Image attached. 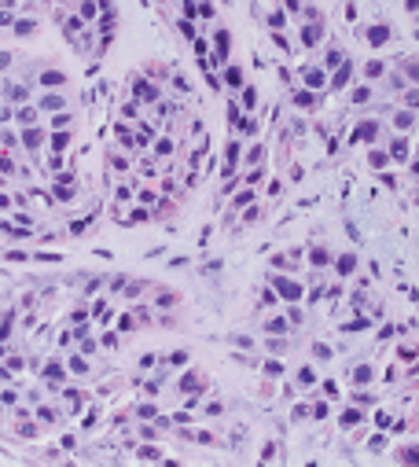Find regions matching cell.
Returning <instances> with one entry per match:
<instances>
[{"mask_svg":"<svg viewBox=\"0 0 419 467\" xmlns=\"http://www.w3.org/2000/svg\"><path fill=\"white\" fill-rule=\"evenodd\" d=\"M272 287H276V291L283 294L287 302H298V298H302V284H298V280H287V276H272Z\"/></svg>","mask_w":419,"mask_h":467,"instance_id":"6da1fadb","label":"cell"},{"mask_svg":"<svg viewBox=\"0 0 419 467\" xmlns=\"http://www.w3.org/2000/svg\"><path fill=\"white\" fill-rule=\"evenodd\" d=\"M375 133H379L375 122H364V126L353 129V144H368V140H375Z\"/></svg>","mask_w":419,"mask_h":467,"instance_id":"7a4b0ae2","label":"cell"},{"mask_svg":"<svg viewBox=\"0 0 419 467\" xmlns=\"http://www.w3.org/2000/svg\"><path fill=\"white\" fill-rule=\"evenodd\" d=\"M41 85H44V89H63V85H67V74H59V70H44V74H41Z\"/></svg>","mask_w":419,"mask_h":467,"instance_id":"3957f363","label":"cell"},{"mask_svg":"<svg viewBox=\"0 0 419 467\" xmlns=\"http://www.w3.org/2000/svg\"><path fill=\"white\" fill-rule=\"evenodd\" d=\"M349 74H353V63H342V67L335 70V77H331V89H342V85L349 81Z\"/></svg>","mask_w":419,"mask_h":467,"instance_id":"277c9868","label":"cell"},{"mask_svg":"<svg viewBox=\"0 0 419 467\" xmlns=\"http://www.w3.org/2000/svg\"><path fill=\"white\" fill-rule=\"evenodd\" d=\"M41 140H44V133H41V129H26V133H22V144H26L30 151H37V147H41Z\"/></svg>","mask_w":419,"mask_h":467,"instance_id":"5b68a950","label":"cell"},{"mask_svg":"<svg viewBox=\"0 0 419 467\" xmlns=\"http://www.w3.org/2000/svg\"><path fill=\"white\" fill-rule=\"evenodd\" d=\"M320 37H324V26H320V22H313V26H305V30H302V41H305V44H316Z\"/></svg>","mask_w":419,"mask_h":467,"instance_id":"8992f818","label":"cell"},{"mask_svg":"<svg viewBox=\"0 0 419 467\" xmlns=\"http://www.w3.org/2000/svg\"><path fill=\"white\" fill-rule=\"evenodd\" d=\"M368 41L379 48V44H386V41H390V30H386V26H371V30H368Z\"/></svg>","mask_w":419,"mask_h":467,"instance_id":"52a82bcc","label":"cell"},{"mask_svg":"<svg viewBox=\"0 0 419 467\" xmlns=\"http://www.w3.org/2000/svg\"><path fill=\"white\" fill-rule=\"evenodd\" d=\"M305 85H309V89H324L327 74H324V70H305Z\"/></svg>","mask_w":419,"mask_h":467,"instance_id":"ba28073f","label":"cell"},{"mask_svg":"<svg viewBox=\"0 0 419 467\" xmlns=\"http://www.w3.org/2000/svg\"><path fill=\"white\" fill-rule=\"evenodd\" d=\"M327 261H331V254H327L324 247H313V254H309V265H313V269H324Z\"/></svg>","mask_w":419,"mask_h":467,"instance_id":"9c48e42d","label":"cell"},{"mask_svg":"<svg viewBox=\"0 0 419 467\" xmlns=\"http://www.w3.org/2000/svg\"><path fill=\"white\" fill-rule=\"evenodd\" d=\"M338 276H349L353 272V269H357V258H353V254H342V258H338Z\"/></svg>","mask_w":419,"mask_h":467,"instance_id":"30bf717a","label":"cell"},{"mask_svg":"<svg viewBox=\"0 0 419 467\" xmlns=\"http://www.w3.org/2000/svg\"><path fill=\"white\" fill-rule=\"evenodd\" d=\"M136 96H140V100H158V89L147 85V81H136Z\"/></svg>","mask_w":419,"mask_h":467,"instance_id":"8fae6325","label":"cell"},{"mask_svg":"<svg viewBox=\"0 0 419 467\" xmlns=\"http://www.w3.org/2000/svg\"><path fill=\"white\" fill-rule=\"evenodd\" d=\"M353 383H357V386L371 383V368L368 364H357V368H353Z\"/></svg>","mask_w":419,"mask_h":467,"instance_id":"7c38bea8","label":"cell"},{"mask_svg":"<svg viewBox=\"0 0 419 467\" xmlns=\"http://www.w3.org/2000/svg\"><path fill=\"white\" fill-rule=\"evenodd\" d=\"M11 26H15V34H18V37H30V34L37 30V22H30V18H15Z\"/></svg>","mask_w":419,"mask_h":467,"instance_id":"4fadbf2b","label":"cell"},{"mask_svg":"<svg viewBox=\"0 0 419 467\" xmlns=\"http://www.w3.org/2000/svg\"><path fill=\"white\" fill-rule=\"evenodd\" d=\"M67 144H70V133H67V129L52 136V151H55V155H63V151H67Z\"/></svg>","mask_w":419,"mask_h":467,"instance_id":"5bb4252c","label":"cell"},{"mask_svg":"<svg viewBox=\"0 0 419 467\" xmlns=\"http://www.w3.org/2000/svg\"><path fill=\"white\" fill-rule=\"evenodd\" d=\"M390 155H394V159H408V140H404V136H397L394 147H390Z\"/></svg>","mask_w":419,"mask_h":467,"instance_id":"9a60e30c","label":"cell"},{"mask_svg":"<svg viewBox=\"0 0 419 467\" xmlns=\"http://www.w3.org/2000/svg\"><path fill=\"white\" fill-rule=\"evenodd\" d=\"M18 122H22V126H34V122H37V107H18Z\"/></svg>","mask_w":419,"mask_h":467,"instance_id":"2e32d148","label":"cell"},{"mask_svg":"<svg viewBox=\"0 0 419 467\" xmlns=\"http://www.w3.org/2000/svg\"><path fill=\"white\" fill-rule=\"evenodd\" d=\"M225 81L232 85V89H239V85H243V70H239V67H228V70H225Z\"/></svg>","mask_w":419,"mask_h":467,"instance_id":"e0dca14e","label":"cell"},{"mask_svg":"<svg viewBox=\"0 0 419 467\" xmlns=\"http://www.w3.org/2000/svg\"><path fill=\"white\" fill-rule=\"evenodd\" d=\"M265 327H268V331H272V335H283L287 327H291V320H283V317H272V320H268Z\"/></svg>","mask_w":419,"mask_h":467,"instance_id":"ac0fdd59","label":"cell"},{"mask_svg":"<svg viewBox=\"0 0 419 467\" xmlns=\"http://www.w3.org/2000/svg\"><path fill=\"white\" fill-rule=\"evenodd\" d=\"M225 59H228V34L221 30L217 34V63H225Z\"/></svg>","mask_w":419,"mask_h":467,"instance_id":"d6986e66","label":"cell"},{"mask_svg":"<svg viewBox=\"0 0 419 467\" xmlns=\"http://www.w3.org/2000/svg\"><path fill=\"white\" fill-rule=\"evenodd\" d=\"M4 96H8L11 103H22V100H26V89H22V85H8V92H4Z\"/></svg>","mask_w":419,"mask_h":467,"instance_id":"ffe728a7","label":"cell"},{"mask_svg":"<svg viewBox=\"0 0 419 467\" xmlns=\"http://www.w3.org/2000/svg\"><path fill=\"white\" fill-rule=\"evenodd\" d=\"M412 122H416V114H412V110H401V114L394 118V126H397V129H412Z\"/></svg>","mask_w":419,"mask_h":467,"instance_id":"44dd1931","label":"cell"},{"mask_svg":"<svg viewBox=\"0 0 419 467\" xmlns=\"http://www.w3.org/2000/svg\"><path fill=\"white\" fill-rule=\"evenodd\" d=\"M324 67L331 70V67H342V52L338 48H327V59H324Z\"/></svg>","mask_w":419,"mask_h":467,"instance_id":"7402d4cb","label":"cell"},{"mask_svg":"<svg viewBox=\"0 0 419 467\" xmlns=\"http://www.w3.org/2000/svg\"><path fill=\"white\" fill-rule=\"evenodd\" d=\"M44 379H48V383H59V379H63V368H59L55 360H52V364L44 368Z\"/></svg>","mask_w":419,"mask_h":467,"instance_id":"603a6c76","label":"cell"},{"mask_svg":"<svg viewBox=\"0 0 419 467\" xmlns=\"http://www.w3.org/2000/svg\"><path fill=\"white\" fill-rule=\"evenodd\" d=\"M180 390H199V376H195V372H188V376L180 379Z\"/></svg>","mask_w":419,"mask_h":467,"instance_id":"cb8c5ba5","label":"cell"},{"mask_svg":"<svg viewBox=\"0 0 419 467\" xmlns=\"http://www.w3.org/2000/svg\"><path fill=\"white\" fill-rule=\"evenodd\" d=\"M298 383H302V386H313V383H316V376H313V368H302V372H298Z\"/></svg>","mask_w":419,"mask_h":467,"instance_id":"d4e9b609","label":"cell"},{"mask_svg":"<svg viewBox=\"0 0 419 467\" xmlns=\"http://www.w3.org/2000/svg\"><path fill=\"white\" fill-rule=\"evenodd\" d=\"M353 423H361V412H357V409L342 412V427H353Z\"/></svg>","mask_w":419,"mask_h":467,"instance_id":"484cf974","label":"cell"},{"mask_svg":"<svg viewBox=\"0 0 419 467\" xmlns=\"http://www.w3.org/2000/svg\"><path fill=\"white\" fill-rule=\"evenodd\" d=\"M41 107H48V110H63V100H59V96H44Z\"/></svg>","mask_w":419,"mask_h":467,"instance_id":"4316f807","label":"cell"},{"mask_svg":"<svg viewBox=\"0 0 419 467\" xmlns=\"http://www.w3.org/2000/svg\"><path fill=\"white\" fill-rule=\"evenodd\" d=\"M294 103H298V107H309V103H313V92H294Z\"/></svg>","mask_w":419,"mask_h":467,"instance_id":"83f0119b","label":"cell"},{"mask_svg":"<svg viewBox=\"0 0 419 467\" xmlns=\"http://www.w3.org/2000/svg\"><path fill=\"white\" fill-rule=\"evenodd\" d=\"M371 100V89H357L353 92V103H368Z\"/></svg>","mask_w":419,"mask_h":467,"instance_id":"f1b7e54d","label":"cell"},{"mask_svg":"<svg viewBox=\"0 0 419 467\" xmlns=\"http://www.w3.org/2000/svg\"><path fill=\"white\" fill-rule=\"evenodd\" d=\"M368 162H371V166H386V151H371Z\"/></svg>","mask_w":419,"mask_h":467,"instance_id":"f546056e","label":"cell"},{"mask_svg":"<svg viewBox=\"0 0 419 467\" xmlns=\"http://www.w3.org/2000/svg\"><path fill=\"white\" fill-rule=\"evenodd\" d=\"M81 18H96V4H92V0H85V4H81Z\"/></svg>","mask_w":419,"mask_h":467,"instance_id":"4dcf8cb0","label":"cell"},{"mask_svg":"<svg viewBox=\"0 0 419 467\" xmlns=\"http://www.w3.org/2000/svg\"><path fill=\"white\" fill-rule=\"evenodd\" d=\"M313 353H316V360H327V357H331V350H327L324 342H316V346H313Z\"/></svg>","mask_w":419,"mask_h":467,"instance_id":"1f68e13d","label":"cell"},{"mask_svg":"<svg viewBox=\"0 0 419 467\" xmlns=\"http://www.w3.org/2000/svg\"><path fill=\"white\" fill-rule=\"evenodd\" d=\"M268 26H272V30H279V26H283V11H272V15H268Z\"/></svg>","mask_w":419,"mask_h":467,"instance_id":"d6a6232c","label":"cell"},{"mask_svg":"<svg viewBox=\"0 0 419 467\" xmlns=\"http://www.w3.org/2000/svg\"><path fill=\"white\" fill-rule=\"evenodd\" d=\"M364 327H368V320H364V317H357L353 324H346V331H364Z\"/></svg>","mask_w":419,"mask_h":467,"instance_id":"836d02e7","label":"cell"},{"mask_svg":"<svg viewBox=\"0 0 419 467\" xmlns=\"http://www.w3.org/2000/svg\"><path fill=\"white\" fill-rule=\"evenodd\" d=\"M379 74H383V63H379V59H371V63H368V77H379Z\"/></svg>","mask_w":419,"mask_h":467,"instance_id":"e575fe53","label":"cell"},{"mask_svg":"<svg viewBox=\"0 0 419 467\" xmlns=\"http://www.w3.org/2000/svg\"><path fill=\"white\" fill-rule=\"evenodd\" d=\"M67 122H70V118H67V110H63V114H55V118H52V126H55V129H67Z\"/></svg>","mask_w":419,"mask_h":467,"instance_id":"d590c367","label":"cell"},{"mask_svg":"<svg viewBox=\"0 0 419 467\" xmlns=\"http://www.w3.org/2000/svg\"><path fill=\"white\" fill-rule=\"evenodd\" d=\"M206 412H210V416H221V412H225V405H221V401H210Z\"/></svg>","mask_w":419,"mask_h":467,"instance_id":"8d00e7d4","label":"cell"},{"mask_svg":"<svg viewBox=\"0 0 419 467\" xmlns=\"http://www.w3.org/2000/svg\"><path fill=\"white\" fill-rule=\"evenodd\" d=\"M265 372H272V376H279V372H283V364H279V360H268V364H265Z\"/></svg>","mask_w":419,"mask_h":467,"instance_id":"74e56055","label":"cell"},{"mask_svg":"<svg viewBox=\"0 0 419 467\" xmlns=\"http://www.w3.org/2000/svg\"><path fill=\"white\" fill-rule=\"evenodd\" d=\"M173 302H176V298H173L169 291H162V294H158V305H173Z\"/></svg>","mask_w":419,"mask_h":467,"instance_id":"f35d334b","label":"cell"},{"mask_svg":"<svg viewBox=\"0 0 419 467\" xmlns=\"http://www.w3.org/2000/svg\"><path fill=\"white\" fill-rule=\"evenodd\" d=\"M11 67V52H0V70H8Z\"/></svg>","mask_w":419,"mask_h":467,"instance_id":"ab89813d","label":"cell"},{"mask_svg":"<svg viewBox=\"0 0 419 467\" xmlns=\"http://www.w3.org/2000/svg\"><path fill=\"white\" fill-rule=\"evenodd\" d=\"M404 100H408V107H419V92H408Z\"/></svg>","mask_w":419,"mask_h":467,"instance_id":"60d3db41","label":"cell"},{"mask_svg":"<svg viewBox=\"0 0 419 467\" xmlns=\"http://www.w3.org/2000/svg\"><path fill=\"white\" fill-rule=\"evenodd\" d=\"M8 118H11V107H0V126H4Z\"/></svg>","mask_w":419,"mask_h":467,"instance_id":"b9f144b4","label":"cell"},{"mask_svg":"<svg viewBox=\"0 0 419 467\" xmlns=\"http://www.w3.org/2000/svg\"><path fill=\"white\" fill-rule=\"evenodd\" d=\"M408 74H412V77H419V63H408Z\"/></svg>","mask_w":419,"mask_h":467,"instance_id":"7bdbcfd3","label":"cell"},{"mask_svg":"<svg viewBox=\"0 0 419 467\" xmlns=\"http://www.w3.org/2000/svg\"><path fill=\"white\" fill-rule=\"evenodd\" d=\"M11 206V199H8V195H0V210H8Z\"/></svg>","mask_w":419,"mask_h":467,"instance_id":"ee69618b","label":"cell"}]
</instances>
